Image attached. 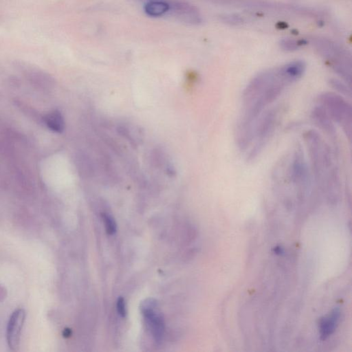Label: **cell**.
I'll list each match as a JSON object with an SVG mask.
<instances>
[{
	"label": "cell",
	"instance_id": "6da1fadb",
	"mask_svg": "<svg viewBox=\"0 0 352 352\" xmlns=\"http://www.w3.org/2000/svg\"><path fill=\"white\" fill-rule=\"evenodd\" d=\"M306 71L302 60L293 61L255 76L244 89L242 112L236 130L237 145L242 151L249 149L259 118L285 89L300 80Z\"/></svg>",
	"mask_w": 352,
	"mask_h": 352
},
{
	"label": "cell",
	"instance_id": "7a4b0ae2",
	"mask_svg": "<svg viewBox=\"0 0 352 352\" xmlns=\"http://www.w3.org/2000/svg\"><path fill=\"white\" fill-rule=\"evenodd\" d=\"M304 140L314 182L331 198H336L341 181L332 149L316 130L305 132Z\"/></svg>",
	"mask_w": 352,
	"mask_h": 352
},
{
	"label": "cell",
	"instance_id": "3957f363",
	"mask_svg": "<svg viewBox=\"0 0 352 352\" xmlns=\"http://www.w3.org/2000/svg\"><path fill=\"white\" fill-rule=\"evenodd\" d=\"M314 46L348 86H351V58L347 51L334 41L319 37L314 40Z\"/></svg>",
	"mask_w": 352,
	"mask_h": 352
},
{
	"label": "cell",
	"instance_id": "277c9868",
	"mask_svg": "<svg viewBox=\"0 0 352 352\" xmlns=\"http://www.w3.org/2000/svg\"><path fill=\"white\" fill-rule=\"evenodd\" d=\"M319 103L335 124L342 128L349 141L352 129L351 105L343 96L336 92H324L319 96Z\"/></svg>",
	"mask_w": 352,
	"mask_h": 352
},
{
	"label": "cell",
	"instance_id": "5b68a950",
	"mask_svg": "<svg viewBox=\"0 0 352 352\" xmlns=\"http://www.w3.org/2000/svg\"><path fill=\"white\" fill-rule=\"evenodd\" d=\"M279 109L272 108L265 111L259 118L253 132L247 160L253 161L262 152L275 130L279 121Z\"/></svg>",
	"mask_w": 352,
	"mask_h": 352
},
{
	"label": "cell",
	"instance_id": "8992f818",
	"mask_svg": "<svg viewBox=\"0 0 352 352\" xmlns=\"http://www.w3.org/2000/svg\"><path fill=\"white\" fill-rule=\"evenodd\" d=\"M140 308L148 324L151 334L155 341L160 343L163 339L165 323L163 315L159 310L158 303L154 299H147L141 303Z\"/></svg>",
	"mask_w": 352,
	"mask_h": 352
},
{
	"label": "cell",
	"instance_id": "52a82bcc",
	"mask_svg": "<svg viewBox=\"0 0 352 352\" xmlns=\"http://www.w3.org/2000/svg\"><path fill=\"white\" fill-rule=\"evenodd\" d=\"M26 312L24 309L15 310L11 315L7 328V340L9 347L15 351L20 343L23 326L26 319Z\"/></svg>",
	"mask_w": 352,
	"mask_h": 352
},
{
	"label": "cell",
	"instance_id": "ba28073f",
	"mask_svg": "<svg viewBox=\"0 0 352 352\" xmlns=\"http://www.w3.org/2000/svg\"><path fill=\"white\" fill-rule=\"evenodd\" d=\"M311 117L314 124L328 136L333 143L337 142V132L334 121L330 119L326 111L320 105L317 106L312 111Z\"/></svg>",
	"mask_w": 352,
	"mask_h": 352
},
{
	"label": "cell",
	"instance_id": "9c48e42d",
	"mask_svg": "<svg viewBox=\"0 0 352 352\" xmlns=\"http://www.w3.org/2000/svg\"><path fill=\"white\" fill-rule=\"evenodd\" d=\"M174 16L182 22L187 24H200L202 22V16L198 9L194 6L187 3H175L170 5V9Z\"/></svg>",
	"mask_w": 352,
	"mask_h": 352
},
{
	"label": "cell",
	"instance_id": "30bf717a",
	"mask_svg": "<svg viewBox=\"0 0 352 352\" xmlns=\"http://www.w3.org/2000/svg\"><path fill=\"white\" fill-rule=\"evenodd\" d=\"M340 317V312L338 309L333 310L330 315L323 317L319 323L321 338L323 340H326L336 330Z\"/></svg>",
	"mask_w": 352,
	"mask_h": 352
},
{
	"label": "cell",
	"instance_id": "8fae6325",
	"mask_svg": "<svg viewBox=\"0 0 352 352\" xmlns=\"http://www.w3.org/2000/svg\"><path fill=\"white\" fill-rule=\"evenodd\" d=\"M41 121L49 130L56 133H62L65 130V121L60 111H50L41 117Z\"/></svg>",
	"mask_w": 352,
	"mask_h": 352
},
{
	"label": "cell",
	"instance_id": "7c38bea8",
	"mask_svg": "<svg viewBox=\"0 0 352 352\" xmlns=\"http://www.w3.org/2000/svg\"><path fill=\"white\" fill-rule=\"evenodd\" d=\"M170 5L161 0H151L146 4L145 11L147 15L152 17H159L169 11Z\"/></svg>",
	"mask_w": 352,
	"mask_h": 352
},
{
	"label": "cell",
	"instance_id": "4fadbf2b",
	"mask_svg": "<svg viewBox=\"0 0 352 352\" xmlns=\"http://www.w3.org/2000/svg\"><path fill=\"white\" fill-rule=\"evenodd\" d=\"M26 75L28 79L38 86H48L52 83V79L48 74L43 73V71H38V70L30 68L27 69Z\"/></svg>",
	"mask_w": 352,
	"mask_h": 352
},
{
	"label": "cell",
	"instance_id": "5bb4252c",
	"mask_svg": "<svg viewBox=\"0 0 352 352\" xmlns=\"http://www.w3.org/2000/svg\"><path fill=\"white\" fill-rule=\"evenodd\" d=\"M304 39H296L293 38H285L280 41V47L287 52H292L299 50L304 45L307 44Z\"/></svg>",
	"mask_w": 352,
	"mask_h": 352
},
{
	"label": "cell",
	"instance_id": "9a60e30c",
	"mask_svg": "<svg viewBox=\"0 0 352 352\" xmlns=\"http://www.w3.org/2000/svg\"><path fill=\"white\" fill-rule=\"evenodd\" d=\"M330 84L331 87L337 92L336 93L340 95L343 94L345 96H351V88H350L351 87L348 86L343 81L332 79H330Z\"/></svg>",
	"mask_w": 352,
	"mask_h": 352
},
{
	"label": "cell",
	"instance_id": "2e32d148",
	"mask_svg": "<svg viewBox=\"0 0 352 352\" xmlns=\"http://www.w3.org/2000/svg\"><path fill=\"white\" fill-rule=\"evenodd\" d=\"M103 219L105 224V230L109 236H113L116 232L117 225L116 221L109 214L103 213Z\"/></svg>",
	"mask_w": 352,
	"mask_h": 352
},
{
	"label": "cell",
	"instance_id": "e0dca14e",
	"mask_svg": "<svg viewBox=\"0 0 352 352\" xmlns=\"http://www.w3.org/2000/svg\"><path fill=\"white\" fill-rule=\"evenodd\" d=\"M116 308L119 315L122 317H126L127 314L126 303H125L124 299L123 297H119L117 300Z\"/></svg>",
	"mask_w": 352,
	"mask_h": 352
},
{
	"label": "cell",
	"instance_id": "ac0fdd59",
	"mask_svg": "<svg viewBox=\"0 0 352 352\" xmlns=\"http://www.w3.org/2000/svg\"><path fill=\"white\" fill-rule=\"evenodd\" d=\"M65 332H66V334L64 335H65L66 336H69L70 335H71V330H65Z\"/></svg>",
	"mask_w": 352,
	"mask_h": 352
}]
</instances>
